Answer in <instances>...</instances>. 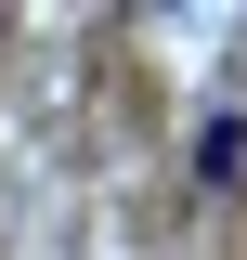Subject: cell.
<instances>
[{"mask_svg":"<svg viewBox=\"0 0 247 260\" xmlns=\"http://www.w3.org/2000/svg\"><path fill=\"white\" fill-rule=\"evenodd\" d=\"M195 182H247V117H234V104H208V117H195Z\"/></svg>","mask_w":247,"mask_h":260,"instance_id":"1","label":"cell"}]
</instances>
